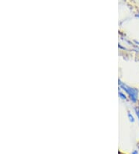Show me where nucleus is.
I'll use <instances>...</instances> for the list:
<instances>
[{"mask_svg":"<svg viewBox=\"0 0 139 154\" xmlns=\"http://www.w3.org/2000/svg\"><path fill=\"white\" fill-rule=\"evenodd\" d=\"M120 83V87H122L123 90L127 93L130 96V98L132 99V100L133 102H136L137 101V98H138V90L136 89L132 88V87H128L127 85L124 84L121 82H119Z\"/></svg>","mask_w":139,"mask_h":154,"instance_id":"1","label":"nucleus"},{"mask_svg":"<svg viewBox=\"0 0 139 154\" xmlns=\"http://www.w3.org/2000/svg\"><path fill=\"white\" fill-rule=\"evenodd\" d=\"M119 95H120V97L121 98H123V99H126V96H125V95H124V94H121V93H120V94H119Z\"/></svg>","mask_w":139,"mask_h":154,"instance_id":"4","label":"nucleus"},{"mask_svg":"<svg viewBox=\"0 0 139 154\" xmlns=\"http://www.w3.org/2000/svg\"><path fill=\"white\" fill-rule=\"evenodd\" d=\"M128 118H129V119L131 122H135V119H134V117L132 116V115H131V113H129V112H128Z\"/></svg>","mask_w":139,"mask_h":154,"instance_id":"2","label":"nucleus"},{"mask_svg":"<svg viewBox=\"0 0 139 154\" xmlns=\"http://www.w3.org/2000/svg\"><path fill=\"white\" fill-rule=\"evenodd\" d=\"M135 111H136V115H137L138 118L139 119V107H138V108H136Z\"/></svg>","mask_w":139,"mask_h":154,"instance_id":"3","label":"nucleus"},{"mask_svg":"<svg viewBox=\"0 0 139 154\" xmlns=\"http://www.w3.org/2000/svg\"><path fill=\"white\" fill-rule=\"evenodd\" d=\"M132 154H138V150H134L132 152Z\"/></svg>","mask_w":139,"mask_h":154,"instance_id":"5","label":"nucleus"}]
</instances>
